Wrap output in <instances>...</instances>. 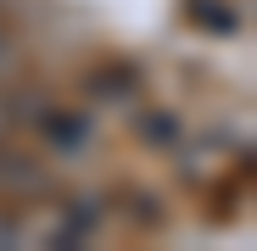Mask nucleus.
I'll return each mask as SVG.
<instances>
[{
  "label": "nucleus",
  "mask_w": 257,
  "mask_h": 251,
  "mask_svg": "<svg viewBox=\"0 0 257 251\" xmlns=\"http://www.w3.org/2000/svg\"><path fill=\"white\" fill-rule=\"evenodd\" d=\"M0 190H12V195H39L45 190V167L28 162V156H0Z\"/></svg>",
  "instance_id": "f257e3e1"
},
{
  "label": "nucleus",
  "mask_w": 257,
  "mask_h": 251,
  "mask_svg": "<svg viewBox=\"0 0 257 251\" xmlns=\"http://www.w3.org/2000/svg\"><path fill=\"white\" fill-rule=\"evenodd\" d=\"M45 134H51V145L78 151L84 140H90V123H84V112H56V117H45Z\"/></svg>",
  "instance_id": "f03ea898"
},
{
  "label": "nucleus",
  "mask_w": 257,
  "mask_h": 251,
  "mask_svg": "<svg viewBox=\"0 0 257 251\" xmlns=\"http://www.w3.org/2000/svg\"><path fill=\"white\" fill-rule=\"evenodd\" d=\"M196 12H201V17H212V28H235V12H224L218 0H196Z\"/></svg>",
  "instance_id": "7ed1b4c3"
},
{
  "label": "nucleus",
  "mask_w": 257,
  "mask_h": 251,
  "mask_svg": "<svg viewBox=\"0 0 257 251\" xmlns=\"http://www.w3.org/2000/svg\"><path fill=\"white\" fill-rule=\"evenodd\" d=\"M140 134H151V140H174V117H146Z\"/></svg>",
  "instance_id": "20e7f679"
},
{
  "label": "nucleus",
  "mask_w": 257,
  "mask_h": 251,
  "mask_svg": "<svg viewBox=\"0 0 257 251\" xmlns=\"http://www.w3.org/2000/svg\"><path fill=\"white\" fill-rule=\"evenodd\" d=\"M0 245H17V218H0Z\"/></svg>",
  "instance_id": "39448f33"
}]
</instances>
